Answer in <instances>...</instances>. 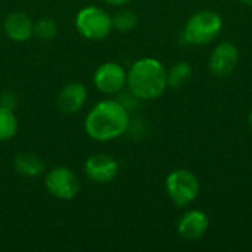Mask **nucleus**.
Here are the masks:
<instances>
[{
  "instance_id": "7ed1b4c3",
  "label": "nucleus",
  "mask_w": 252,
  "mask_h": 252,
  "mask_svg": "<svg viewBox=\"0 0 252 252\" xmlns=\"http://www.w3.org/2000/svg\"><path fill=\"white\" fill-rule=\"evenodd\" d=\"M223 30L221 15L216 10H199L193 13L185 28L183 40L192 46H205L214 41Z\"/></svg>"
},
{
  "instance_id": "aec40b11",
  "label": "nucleus",
  "mask_w": 252,
  "mask_h": 252,
  "mask_svg": "<svg viewBox=\"0 0 252 252\" xmlns=\"http://www.w3.org/2000/svg\"><path fill=\"white\" fill-rule=\"evenodd\" d=\"M248 123H250V126L252 127V109L251 112H250V115H248Z\"/></svg>"
},
{
  "instance_id": "6e6552de",
  "label": "nucleus",
  "mask_w": 252,
  "mask_h": 252,
  "mask_svg": "<svg viewBox=\"0 0 252 252\" xmlns=\"http://www.w3.org/2000/svg\"><path fill=\"white\" fill-rule=\"evenodd\" d=\"M239 62V50L230 41L219 43L210 55L208 68L213 75L219 78L229 77L238 66Z\"/></svg>"
},
{
  "instance_id": "f257e3e1",
  "label": "nucleus",
  "mask_w": 252,
  "mask_h": 252,
  "mask_svg": "<svg viewBox=\"0 0 252 252\" xmlns=\"http://www.w3.org/2000/svg\"><path fill=\"white\" fill-rule=\"evenodd\" d=\"M130 126V114L118 100H102L86 117L84 128L89 137L97 142H109L121 137Z\"/></svg>"
},
{
  "instance_id": "20e7f679",
  "label": "nucleus",
  "mask_w": 252,
  "mask_h": 252,
  "mask_svg": "<svg viewBox=\"0 0 252 252\" xmlns=\"http://www.w3.org/2000/svg\"><path fill=\"white\" fill-rule=\"evenodd\" d=\"M199 190V180L190 170H174L165 179V192L171 202L179 208L192 204L198 198Z\"/></svg>"
},
{
  "instance_id": "39448f33",
  "label": "nucleus",
  "mask_w": 252,
  "mask_h": 252,
  "mask_svg": "<svg viewBox=\"0 0 252 252\" xmlns=\"http://www.w3.org/2000/svg\"><path fill=\"white\" fill-rule=\"evenodd\" d=\"M75 27L78 32L89 40H102L106 38L112 28V16L103 9L96 6L83 7L75 18Z\"/></svg>"
},
{
  "instance_id": "1a4fd4ad",
  "label": "nucleus",
  "mask_w": 252,
  "mask_h": 252,
  "mask_svg": "<svg viewBox=\"0 0 252 252\" xmlns=\"http://www.w3.org/2000/svg\"><path fill=\"white\" fill-rule=\"evenodd\" d=\"M84 171L92 182L106 185L118 176V162L108 154H94L87 158Z\"/></svg>"
},
{
  "instance_id": "ddd939ff",
  "label": "nucleus",
  "mask_w": 252,
  "mask_h": 252,
  "mask_svg": "<svg viewBox=\"0 0 252 252\" xmlns=\"http://www.w3.org/2000/svg\"><path fill=\"white\" fill-rule=\"evenodd\" d=\"M13 165L18 174L24 177H37L44 171V162L34 154L21 152L15 157Z\"/></svg>"
},
{
  "instance_id": "2eb2a0df",
  "label": "nucleus",
  "mask_w": 252,
  "mask_h": 252,
  "mask_svg": "<svg viewBox=\"0 0 252 252\" xmlns=\"http://www.w3.org/2000/svg\"><path fill=\"white\" fill-rule=\"evenodd\" d=\"M18 131V120L12 108L0 103V142L10 140Z\"/></svg>"
},
{
  "instance_id": "4468645a",
  "label": "nucleus",
  "mask_w": 252,
  "mask_h": 252,
  "mask_svg": "<svg viewBox=\"0 0 252 252\" xmlns=\"http://www.w3.org/2000/svg\"><path fill=\"white\" fill-rule=\"evenodd\" d=\"M192 77V65L186 61H179L167 71V86L171 89L182 87Z\"/></svg>"
},
{
  "instance_id": "423d86ee",
  "label": "nucleus",
  "mask_w": 252,
  "mask_h": 252,
  "mask_svg": "<svg viewBox=\"0 0 252 252\" xmlns=\"http://www.w3.org/2000/svg\"><path fill=\"white\" fill-rule=\"evenodd\" d=\"M44 185L52 196L62 201L74 199L81 188L77 174L66 167L52 168L44 179Z\"/></svg>"
},
{
  "instance_id": "dca6fc26",
  "label": "nucleus",
  "mask_w": 252,
  "mask_h": 252,
  "mask_svg": "<svg viewBox=\"0 0 252 252\" xmlns=\"http://www.w3.org/2000/svg\"><path fill=\"white\" fill-rule=\"evenodd\" d=\"M137 25V13L131 9H120L112 16V28L120 32H128Z\"/></svg>"
},
{
  "instance_id": "9d476101",
  "label": "nucleus",
  "mask_w": 252,
  "mask_h": 252,
  "mask_svg": "<svg viewBox=\"0 0 252 252\" xmlns=\"http://www.w3.org/2000/svg\"><path fill=\"white\" fill-rule=\"evenodd\" d=\"M208 227V216L201 210H190L180 217L177 223V233L183 241L195 242L207 233Z\"/></svg>"
},
{
  "instance_id": "a211bd4d",
  "label": "nucleus",
  "mask_w": 252,
  "mask_h": 252,
  "mask_svg": "<svg viewBox=\"0 0 252 252\" xmlns=\"http://www.w3.org/2000/svg\"><path fill=\"white\" fill-rule=\"evenodd\" d=\"M103 1H106L108 4H112V6H124V4L130 3L131 0H103Z\"/></svg>"
},
{
  "instance_id": "f3484780",
  "label": "nucleus",
  "mask_w": 252,
  "mask_h": 252,
  "mask_svg": "<svg viewBox=\"0 0 252 252\" xmlns=\"http://www.w3.org/2000/svg\"><path fill=\"white\" fill-rule=\"evenodd\" d=\"M34 34L41 40H52L58 34V25L53 19L43 18L34 24Z\"/></svg>"
},
{
  "instance_id": "9b49d317",
  "label": "nucleus",
  "mask_w": 252,
  "mask_h": 252,
  "mask_svg": "<svg viewBox=\"0 0 252 252\" xmlns=\"http://www.w3.org/2000/svg\"><path fill=\"white\" fill-rule=\"evenodd\" d=\"M87 100V89L81 83L66 84L58 94V108L63 114H77Z\"/></svg>"
},
{
  "instance_id": "f03ea898",
  "label": "nucleus",
  "mask_w": 252,
  "mask_h": 252,
  "mask_svg": "<svg viewBox=\"0 0 252 252\" xmlns=\"http://www.w3.org/2000/svg\"><path fill=\"white\" fill-rule=\"evenodd\" d=\"M127 87L136 99H157L168 87L167 69L162 62L155 58H142L136 61L128 69Z\"/></svg>"
},
{
  "instance_id": "f8f14e48",
  "label": "nucleus",
  "mask_w": 252,
  "mask_h": 252,
  "mask_svg": "<svg viewBox=\"0 0 252 252\" xmlns=\"http://www.w3.org/2000/svg\"><path fill=\"white\" fill-rule=\"evenodd\" d=\"M4 32L13 41H27L34 35V22L27 13L12 12L4 19Z\"/></svg>"
},
{
  "instance_id": "6ab92c4d",
  "label": "nucleus",
  "mask_w": 252,
  "mask_h": 252,
  "mask_svg": "<svg viewBox=\"0 0 252 252\" xmlns=\"http://www.w3.org/2000/svg\"><path fill=\"white\" fill-rule=\"evenodd\" d=\"M242 4H245V6H248V7H252V0H239Z\"/></svg>"
},
{
  "instance_id": "0eeeda50",
  "label": "nucleus",
  "mask_w": 252,
  "mask_h": 252,
  "mask_svg": "<svg viewBox=\"0 0 252 252\" xmlns=\"http://www.w3.org/2000/svg\"><path fill=\"white\" fill-rule=\"evenodd\" d=\"M93 83L100 93L115 94L127 84V72L117 62H105L97 66L93 75Z\"/></svg>"
}]
</instances>
